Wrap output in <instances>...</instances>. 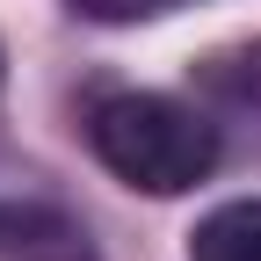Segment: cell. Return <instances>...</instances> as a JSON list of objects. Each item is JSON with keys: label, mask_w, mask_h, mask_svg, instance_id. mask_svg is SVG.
Masks as SVG:
<instances>
[{"label": "cell", "mask_w": 261, "mask_h": 261, "mask_svg": "<svg viewBox=\"0 0 261 261\" xmlns=\"http://www.w3.org/2000/svg\"><path fill=\"white\" fill-rule=\"evenodd\" d=\"M94 160L145 196H181L218 167V130L174 94H102L87 109Z\"/></svg>", "instance_id": "cell-1"}, {"label": "cell", "mask_w": 261, "mask_h": 261, "mask_svg": "<svg viewBox=\"0 0 261 261\" xmlns=\"http://www.w3.org/2000/svg\"><path fill=\"white\" fill-rule=\"evenodd\" d=\"M189 261H261V196H232L211 218H196Z\"/></svg>", "instance_id": "cell-2"}, {"label": "cell", "mask_w": 261, "mask_h": 261, "mask_svg": "<svg viewBox=\"0 0 261 261\" xmlns=\"http://www.w3.org/2000/svg\"><path fill=\"white\" fill-rule=\"evenodd\" d=\"M94 15H160L167 0H87Z\"/></svg>", "instance_id": "cell-3"}, {"label": "cell", "mask_w": 261, "mask_h": 261, "mask_svg": "<svg viewBox=\"0 0 261 261\" xmlns=\"http://www.w3.org/2000/svg\"><path fill=\"white\" fill-rule=\"evenodd\" d=\"M0 80H8V58H0Z\"/></svg>", "instance_id": "cell-4"}]
</instances>
